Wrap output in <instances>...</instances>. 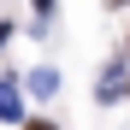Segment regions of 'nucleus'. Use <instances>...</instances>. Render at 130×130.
Returning <instances> with one entry per match:
<instances>
[{"label":"nucleus","mask_w":130,"mask_h":130,"mask_svg":"<svg viewBox=\"0 0 130 130\" xmlns=\"http://www.w3.org/2000/svg\"><path fill=\"white\" fill-rule=\"evenodd\" d=\"M24 130H53V124H47V118H30V124H24Z\"/></svg>","instance_id":"20e7f679"},{"label":"nucleus","mask_w":130,"mask_h":130,"mask_svg":"<svg viewBox=\"0 0 130 130\" xmlns=\"http://www.w3.org/2000/svg\"><path fill=\"white\" fill-rule=\"evenodd\" d=\"M30 89H36V95H53V89H59V71H47V65L30 71Z\"/></svg>","instance_id":"7ed1b4c3"},{"label":"nucleus","mask_w":130,"mask_h":130,"mask_svg":"<svg viewBox=\"0 0 130 130\" xmlns=\"http://www.w3.org/2000/svg\"><path fill=\"white\" fill-rule=\"evenodd\" d=\"M106 6H124V0H106Z\"/></svg>","instance_id":"0eeeda50"},{"label":"nucleus","mask_w":130,"mask_h":130,"mask_svg":"<svg viewBox=\"0 0 130 130\" xmlns=\"http://www.w3.org/2000/svg\"><path fill=\"white\" fill-rule=\"evenodd\" d=\"M36 12H53V0H36Z\"/></svg>","instance_id":"39448f33"},{"label":"nucleus","mask_w":130,"mask_h":130,"mask_svg":"<svg viewBox=\"0 0 130 130\" xmlns=\"http://www.w3.org/2000/svg\"><path fill=\"white\" fill-rule=\"evenodd\" d=\"M6 36H12V24H0V47H6Z\"/></svg>","instance_id":"423d86ee"},{"label":"nucleus","mask_w":130,"mask_h":130,"mask_svg":"<svg viewBox=\"0 0 130 130\" xmlns=\"http://www.w3.org/2000/svg\"><path fill=\"white\" fill-rule=\"evenodd\" d=\"M24 112V101H18V77H6L0 83V118H18Z\"/></svg>","instance_id":"f257e3e1"},{"label":"nucleus","mask_w":130,"mask_h":130,"mask_svg":"<svg viewBox=\"0 0 130 130\" xmlns=\"http://www.w3.org/2000/svg\"><path fill=\"white\" fill-rule=\"evenodd\" d=\"M124 89V65H106V77H101V101H112Z\"/></svg>","instance_id":"f03ea898"}]
</instances>
